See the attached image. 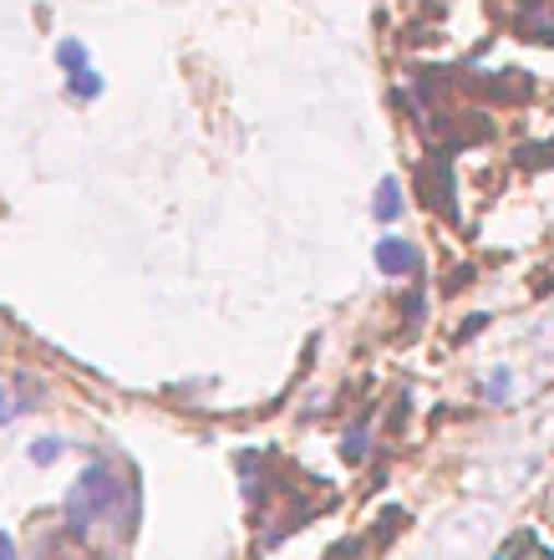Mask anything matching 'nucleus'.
<instances>
[{
    "label": "nucleus",
    "instance_id": "4",
    "mask_svg": "<svg viewBox=\"0 0 554 560\" xmlns=\"http://www.w3.org/2000/svg\"><path fill=\"white\" fill-rule=\"evenodd\" d=\"M377 220H397L402 214V184L397 178H381V189H377Z\"/></svg>",
    "mask_w": 554,
    "mask_h": 560
},
{
    "label": "nucleus",
    "instance_id": "1",
    "mask_svg": "<svg viewBox=\"0 0 554 560\" xmlns=\"http://www.w3.org/2000/svg\"><path fill=\"white\" fill-rule=\"evenodd\" d=\"M128 504H132V489L117 485L107 464H87L82 479H76V489L67 494V525H72V535H87L92 525L107 515L128 520Z\"/></svg>",
    "mask_w": 554,
    "mask_h": 560
},
{
    "label": "nucleus",
    "instance_id": "8",
    "mask_svg": "<svg viewBox=\"0 0 554 560\" xmlns=\"http://www.w3.org/2000/svg\"><path fill=\"white\" fill-rule=\"evenodd\" d=\"M509 393V372H498V377H488V398H504Z\"/></svg>",
    "mask_w": 554,
    "mask_h": 560
},
{
    "label": "nucleus",
    "instance_id": "3",
    "mask_svg": "<svg viewBox=\"0 0 554 560\" xmlns=\"http://www.w3.org/2000/svg\"><path fill=\"white\" fill-rule=\"evenodd\" d=\"M67 92H72L76 103H92V97H103V77L92 72V67H82V72L67 77Z\"/></svg>",
    "mask_w": 554,
    "mask_h": 560
},
{
    "label": "nucleus",
    "instance_id": "6",
    "mask_svg": "<svg viewBox=\"0 0 554 560\" xmlns=\"http://www.w3.org/2000/svg\"><path fill=\"white\" fill-rule=\"evenodd\" d=\"M61 454H67V443L61 439H36L31 443V464H36V469H51Z\"/></svg>",
    "mask_w": 554,
    "mask_h": 560
},
{
    "label": "nucleus",
    "instance_id": "9",
    "mask_svg": "<svg viewBox=\"0 0 554 560\" xmlns=\"http://www.w3.org/2000/svg\"><path fill=\"white\" fill-rule=\"evenodd\" d=\"M0 560H15V540L5 530H0Z\"/></svg>",
    "mask_w": 554,
    "mask_h": 560
},
{
    "label": "nucleus",
    "instance_id": "7",
    "mask_svg": "<svg viewBox=\"0 0 554 560\" xmlns=\"http://www.w3.org/2000/svg\"><path fill=\"white\" fill-rule=\"evenodd\" d=\"M366 454V433H362V428H356V433H351V439H346V458H362Z\"/></svg>",
    "mask_w": 554,
    "mask_h": 560
},
{
    "label": "nucleus",
    "instance_id": "2",
    "mask_svg": "<svg viewBox=\"0 0 554 560\" xmlns=\"http://www.w3.org/2000/svg\"><path fill=\"white\" fill-rule=\"evenodd\" d=\"M377 270L381 276H412V270H423V250L412 245V240H377Z\"/></svg>",
    "mask_w": 554,
    "mask_h": 560
},
{
    "label": "nucleus",
    "instance_id": "5",
    "mask_svg": "<svg viewBox=\"0 0 554 560\" xmlns=\"http://www.w3.org/2000/svg\"><path fill=\"white\" fill-rule=\"evenodd\" d=\"M57 67L67 77L82 72V67H87V46H82V42H57Z\"/></svg>",
    "mask_w": 554,
    "mask_h": 560
}]
</instances>
